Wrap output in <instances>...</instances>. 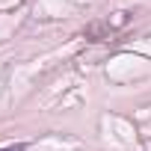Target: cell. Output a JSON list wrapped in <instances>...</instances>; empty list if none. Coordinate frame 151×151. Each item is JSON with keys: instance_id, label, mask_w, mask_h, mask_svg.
Listing matches in <instances>:
<instances>
[{"instance_id": "obj_1", "label": "cell", "mask_w": 151, "mask_h": 151, "mask_svg": "<svg viewBox=\"0 0 151 151\" xmlns=\"http://www.w3.org/2000/svg\"><path fill=\"white\" fill-rule=\"evenodd\" d=\"M30 145L27 142H15V145H6V148H0V151H27Z\"/></svg>"}]
</instances>
